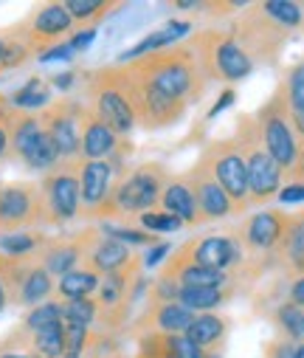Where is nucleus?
Returning <instances> with one entry per match:
<instances>
[{"label": "nucleus", "mask_w": 304, "mask_h": 358, "mask_svg": "<svg viewBox=\"0 0 304 358\" xmlns=\"http://www.w3.org/2000/svg\"><path fill=\"white\" fill-rule=\"evenodd\" d=\"M130 65L136 73H141L144 79H150L155 87H161L164 94H169L172 99L183 102L186 108L189 105H197L209 91V79L203 76L191 48L183 43L178 45H169L164 51H152V54H144L133 62H124Z\"/></svg>", "instance_id": "obj_1"}, {"label": "nucleus", "mask_w": 304, "mask_h": 358, "mask_svg": "<svg viewBox=\"0 0 304 358\" xmlns=\"http://www.w3.org/2000/svg\"><path fill=\"white\" fill-rule=\"evenodd\" d=\"M169 175L172 172L161 161H147V164H138V166L122 172L110 189L108 203L99 209L96 220L110 223L116 217L144 215V212L158 209L161 192H164V184L169 181Z\"/></svg>", "instance_id": "obj_2"}, {"label": "nucleus", "mask_w": 304, "mask_h": 358, "mask_svg": "<svg viewBox=\"0 0 304 358\" xmlns=\"http://www.w3.org/2000/svg\"><path fill=\"white\" fill-rule=\"evenodd\" d=\"M79 82H82V94L87 99L85 105L99 119H105L122 138H127L138 127L127 85H124L122 65H101L93 71H82Z\"/></svg>", "instance_id": "obj_3"}, {"label": "nucleus", "mask_w": 304, "mask_h": 358, "mask_svg": "<svg viewBox=\"0 0 304 358\" xmlns=\"http://www.w3.org/2000/svg\"><path fill=\"white\" fill-rule=\"evenodd\" d=\"M186 45L191 48L203 76L212 82L234 85L251 76L254 59L243 51V45L234 40L229 29H200L186 37Z\"/></svg>", "instance_id": "obj_4"}, {"label": "nucleus", "mask_w": 304, "mask_h": 358, "mask_svg": "<svg viewBox=\"0 0 304 358\" xmlns=\"http://www.w3.org/2000/svg\"><path fill=\"white\" fill-rule=\"evenodd\" d=\"M243 155H245V166H248V201L251 203H268L279 195L282 189V166L268 155V150L259 141L256 133V122L254 116H240L237 119V133H234Z\"/></svg>", "instance_id": "obj_5"}, {"label": "nucleus", "mask_w": 304, "mask_h": 358, "mask_svg": "<svg viewBox=\"0 0 304 358\" xmlns=\"http://www.w3.org/2000/svg\"><path fill=\"white\" fill-rule=\"evenodd\" d=\"M6 130H9L12 161H20L26 169L43 172V175L59 164V155L51 138L45 136L37 113H26L12 105V110L6 113Z\"/></svg>", "instance_id": "obj_6"}, {"label": "nucleus", "mask_w": 304, "mask_h": 358, "mask_svg": "<svg viewBox=\"0 0 304 358\" xmlns=\"http://www.w3.org/2000/svg\"><path fill=\"white\" fill-rule=\"evenodd\" d=\"M197 161L217 178V184L231 198L237 215H243L251 206V201H248V166H245V155H243L237 138L231 136V138L209 141L206 147L200 150Z\"/></svg>", "instance_id": "obj_7"}, {"label": "nucleus", "mask_w": 304, "mask_h": 358, "mask_svg": "<svg viewBox=\"0 0 304 358\" xmlns=\"http://www.w3.org/2000/svg\"><path fill=\"white\" fill-rule=\"evenodd\" d=\"M254 122H256V133H259L262 147L282 166V172L284 169H296L301 147H298V138H296V127L290 122V110H287L282 87L256 110Z\"/></svg>", "instance_id": "obj_8"}, {"label": "nucleus", "mask_w": 304, "mask_h": 358, "mask_svg": "<svg viewBox=\"0 0 304 358\" xmlns=\"http://www.w3.org/2000/svg\"><path fill=\"white\" fill-rule=\"evenodd\" d=\"M124 73V85L136 110V124L144 130H166L175 127L183 116H186V105L172 99L169 94H164L161 87H155L150 79H144L141 73H136L130 65H122Z\"/></svg>", "instance_id": "obj_9"}, {"label": "nucleus", "mask_w": 304, "mask_h": 358, "mask_svg": "<svg viewBox=\"0 0 304 358\" xmlns=\"http://www.w3.org/2000/svg\"><path fill=\"white\" fill-rule=\"evenodd\" d=\"M48 226L40 181H6L0 184V234Z\"/></svg>", "instance_id": "obj_10"}, {"label": "nucleus", "mask_w": 304, "mask_h": 358, "mask_svg": "<svg viewBox=\"0 0 304 358\" xmlns=\"http://www.w3.org/2000/svg\"><path fill=\"white\" fill-rule=\"evenodd\" d=\"M79 161H59L54 169H48L40 178V189H43V201H45L48 226H65V223L82 217Z\"/></svg>", "instance_id": "obj_11"}, {"label": "nucleus", "mask_w": 304, "mask_h": 358, "mask_svg": "<svg viewBox=\"0 0 304 358\" xmlns=\"http://www.w3.org/2000/svg\"><path fill=\"white\" fill-rule=\"evenodd\" d=\"M79 113H82V99H71V96L54 99L48 108L37 113L59 161H79Z\"/></svg>", "instance_id": "obj_12"}, {"label": "nucleus", "mask_w": 304, "mask_h": 358, "mask_svg": "<svg viewBox=\"0 0 304 358\" xmlns=\"http://www.w3.org/2000/svg\"><path fill=\"white\" fill-rule=\"evenodd\" d=\"M17 26H20L26 43H29L34 59L43 51H48L51 45L65 43L73 34V29H76L71 15H68V9H65V3H43L26 20H20Z\"/></svg>", "instance_id": "obj_13"}, {"label": "nucleus", "mask_w": 304, "mask_h": 358, "mask_svg": "<svg viewBox=\"0 0 304 358\" xmlns=\"http://www.w3.org/2000/svg\"><path fill=\"white\" fill-rule=\"evenodd\" d=\"M172 254L180 259L197 262L203 268H212V271H226V274H231L243 262V245L231 234L194 237V240H186L180 248H175Z\"/></svg>", "instance_id": "obj_14"}, {"label": "nucleus", "mask_w": 304, "mask_h": 358, "mask_svg": "<svg viewBox=\"0 0 304 358\" xmlns=\"http://www.w3.org/2000/svg\"><path fill=\"white\" fill-rule=\"evenodd\" d=\"M119 175H122L119 155H113L108 161H79V195H82V217L85 220H96L99 209L108 203L110 189Z\"/></svg>", "instance_id": "obj_15"}, {"label": "nucleus", "mask_w": 304, "mask_h": 358, "mask_svg": "<svg viewBox=\"0 0 304 358\" xmlns=\"http://www.w3.org/2000/svg\"><path fill=\"white\" fill-rule=\"evenodd\" d=\"M183 178H186V184H189V187H191V192H194L197 212H200L203 223L226 220V217L237 215V209H234L231 198L226 195V189L217 184V178H215L206 166H203L200 161H194V164L183 172Z\"/></svg>", "instance_id": "obj_16"}, {"label": "nucleus", "mask_w": 304, "mask_h": 358, "mask_svg": "<svg viewBox=\"0 0 304 358\" xmlns=\"http://www.w3.org/2000/svg\"><path fill=\"white\" fill-rule=\"evenodd\" d=\"M124 147H130V144H124V138L105 119H99L82 102V113H79V158L82 161H108Z\"/></svg>", "instance_id": "obj_17"}, {"label": "nucleus", "mask_w": 304, "mask_h": 358, "mask_svg": "<svg viewBox=\"0 0 304 358\" xmlns=\"http://www.w3.org/2000/svg\"><path fill=\"white\" fill-rule=\"evenodd\" d=\"M87 234H90V229H82V231H76L71 237H48L43 243V248L34 254V259L45 268L54 280H59V277L76 271V268L82 265Z\"/></svg>", "instance_id": "obj_18"}, {"label": "nucleus", "mask_w": 304, "mask_h": 358, "mask_svg": "<svg viewBox=\"0 0 304 358\" xmlns=\"http://www.w3.org/2000/svg\"><path fill=\"white\" fill-rule=\"evenodd\" d=\"M133 248L101 234L99 226H90V234H87V245H85V257H82V268H90L93 274L99 277H108V274H116L122 268H127V262L133 259Z\"/></svg>", "instance_id": "obj_19"}, {"label": "nucleus", "mask_w": 304, "mask_h": 358, "mask_svg": "<svg viewBox=\"0 0 304 358\" xmlns=\"http://www.w3.org/2000/svg\"><path fill=\"white\" fill-rule=\"evenodd\" d=\"M284 226H287V215L284 212H279V209H262L259 215H254V217H248L243 223L237 243L243 245V254L245 251L270 254V251L279 248L282 234H284Z\"/></svg>", "instance_id": "obj_20"}, {"label": "nucleus", "mask_w": 304, "mask_h": 358, "mask_svg": "<svg viewBox=\"0 0 304 358\" xmlns=\"http://www.w3.org/2000/svg\"><path fill=\"white\" fill-rule=\"evenodd\" d=\"M194 313L186 310L180 302H150V308L136 319L138 336L144 333H164V336H180L189 330Z\"/></svg>", "instance_id": "obj_21"}, {"label": "nucleus", "mask_w": 304, "mask_h": 358, "mask_svg": "<svg viewBox=\"0 0 304 358\" xmlns=\"http://www.w3.org/2000/svg\"><path fill=\"white\" fill-rule=\"evenodd\" d=\"M158 209L166 212V215H172V217H178L183 226H200L203 223V217L197 212L194 192L186 184L183 175H169V181L164 184V192H161Z\"/></svg>", "instance_id": "obj_22"}, {"label": "nucleus", "mask_w": 304, "mask_h": 358, "mask_svg": "<svg viewBox=\"0 0 304 358\" xmlns=\"http://www.w3.org/2000/svg\"><path fill=\"white\" fill-rule=\"evenodd\" d=\"M191 31H194V23H189V20H175V17H172V20L164 23L158 31L141 37L136 45H130L127 51H122L119 59H116V65H124V62H133V59H138V57H144V54H152V51H164V48H169V45H178V43H183Z\"/></svg>", "instance_id": "obj_23"}, {"label": "nucleus", "mask_w": 304, "mask_h": 358, "mask_svg": "<svg viewBox=\"0 0 304 358\" xmlns=\"http://www.w3.org/2000/svg\"><path fill=\"white\" fill-rule=\"evenodd\" d=\"M186 336L203 352H223L229 341V319L223 313H194Z\"/></svg>", "instance_id": "obj_24"}, {"label": "nucleus", "mask_w": 304, "mask_h": 358, "mask_svg": "<svg viewBox=\"0 0 304 358\" xmlns=\"http://www.w3.org/2000/svg\"><path fill=\"white\" fill-rule=\"evenodd\" d=\"M54 288H57V280L31 257L26 274H23V282L17 288V296H15V308H34V305L54 299Z\"/></svg>", "instance_id": "obj_25"}, {"label": "nucleus", "mask_w": 304, "mask_h": 358, "mask_svg": "<svg viewBox=\"0 0 304 358\" xmlns=\"http://www.w3.org/2000/svg\"><path fill=\"white\" fill-rule=\"evenodd\" d=\"M99 282L101 277L93 274L90 268H76V271L65 274L57 280V288H54V299L59 302H76V299H93L96 291H99Z\"/></svg>", "instance_id": "obj_26"}, {"label": "nucleus", "mask_w": 304, "mask_h": 358, "mask_svg": "<svg viewBox=\"0 0 304 358\" xmlns=\"http://www.w3.org/2000/svg\"><path fill=\"white\" fill-rule=\"evenodd\" d=\"M122 6L124 3H116V0H68L65 3L76 29H99L101 20L119 12Z\"/></svg>", "instance_id": "obj_27"}, {"label": "nucleus", "mask_w": 304, "mask_h": 358, "mask_svg": "<svg viewBox=\"0 0 304 358\" xmlns=\"http://www.w3.org/2000/svg\"><path fill=\"white\" fill-rule=\"evenodd\" d=\"M234 296V285H220V288H180L178 302L191 310V313H212L223 308Z\"/></svg>", "instance_id": "obj_28"}, {"label": "nucleus", "mask_w": 304, "mask_h": 358, "mask_svg": "<svg viewBox=\"0 0 304 358\" xmlns=\"http://www.w3.org/2000/svg\"><path fill=\"white\" fill-rule=\"evenodd\" d=\"M51 91H54V87L48 85V79H43V76H31L23 87H17L15 94H9V99H12V105H15L17 110L40 113L43 108H48V105L54 102Z\"/></svg>", "instance_id": "obj_29"}, {"label": "nucleus", "mask_w": 304, "mask_h": 358, "mask_svg": "<svg viewBox=\"0 0 304 358\" xmlns=\"http://www.w3.org/2000/svg\"><path fill=\"white\" fill-rule=\"evenodd\" d=\"M279 251L290 262L293 271H301L304 274V212L287 217V226H284Z\"/></svg>", "instance_id": "obj_30"}, {"label": "nucleus", "mask_w": 304, "mask_h": 358, "mask_svg": "<svg viewBox=\"0 0 304 358\" xmlns=\"http://www.w3.org/2000/svg\"><path fill=\"white\" fill-rule=\"evenodd\" d=\"M48 240V234H43L40 229H26V231H12V234H0V254L15 257V259H26L34 257L43 243Z\"/></svg>", "instance_id": "obj_31"}, {"label": "nucleus", "mask_w": 304, "mask_h": 358, "mask_svg": "<svg viewBox=\"0 0 304 358\" xmlns=\"http://www.w3.org/2000/svg\"><path fill=\"white\" fill-rule=\"evenodd\" d=\"M262 12L284 31H293L304 23V6L293 3V0H268V3H262Z\"/></svg>", "instance_id": "obj_32"}, {"label": "nucleus", "mask_w": 304, "mask_h": 358, "mask_svg": "<svg viewBox=\"0 0 304 358\" xmlns=\"http://www.w3.org/2000/svg\"><path fill=\"white\" fill-rule=\"evenodd\" d=\"M62 322V302L59 299H48L43 305H34L29 308V313L23 316V330L29 333H37V330H45L51 324H59Z\"/></svg>", "instance_id": "obj_33"}, {"label": "nucleus", "mask_w": 304, "mask_h": 358, "mask_svg": "<svg viewBox=\"0 0 304 358\" xmlns=\"http://www.w3.org/2000/svg\"><path fill=\"white\" fill-rule=\"evenodd\" d=\"M31 350L43 358H59L65 352V324L59 322V324L31 333Z\"/></svg>", "instance_id": "obj_34"}, {"label": "nucleus", "mask_w": 304, "mask_h": 358, "mask_svg": "<svg viewBox=\"0 0 304 358\" xmlns=\"http://www.w3.org/2000/svg\"><path fill=\"white\" fill-rule=\"evenodd\" d=\"M99 231L108 234V237H113V240H119V243H124V245H144V248H150V245L161 243L155 234H150V231H144V229L122 226V223H101Z\"/></svg>", "instance_id": "obj_35"}, {"label": "nucleus", "mask_w": 304, "mask_h": 358, "mask_svg": "<svg viewBox=\"0 0 304 358\" xmlns=\"http://www.w3.org/2000/svg\"><path fill=\"white\" fill-rule=\"evenodd\" d=\"M99 319V305L96 299H76V302H62V322L76 324V327H93Z\"/></svg>", "instance_id": "obj_36"}, {"label": "nucleus", "mask_w": 304, "mask_h": 358, "mask_svg": "<svg viewBox=\"0 0 304 358\" xmlns=\"http://www.w3.org/2000/svg\"><path fill=\"white\" fill-rule=\"evenodd\" d=\"M301 319H304V310L296 308V305H290V302H284V305H279L273 310V322L279 327V336L282 338H290V341L304 338L301 336Z\"/></svg>", "instance_id": "obj_37"}, {"label": "nucleus", "mask_w": 304, "mask_h": 358, "mask_svg": "<svg viewBox=\"0 0 304 358\" xmlns=\"http://www.w3.org/2000/svg\"><path fill=\"white\" fill-rule=\"evenodd\" d=\"M138 229H144V231H150V234L158 237V234H175V231H180L183 223L178 217L161 212V209H152V212L138 215Z\"/></svg>", "instance_id": "obj_38"}, {"label": "nucleus", "mask_w": 304, "mask_h": 358, "mask_svg": "<svg viewBox=\"0 0 304 358\" xmlns=\"http://www.w3.org/2000/svg\"><path fill=\"white\" fill-rule=\"evenodd\" d=\"M12 110V99L9 94H0V164L12 161V150H9V130H6V113Z\"/></svg>", "instance_id": "obj_39"}, {"label": "nucleus", "mask_w": 304, "mask_h": 358, "mask_svg": "<svg viewBox=\"0 0 304 358\" xmlns=\"http://www.w3.org/2000/svg\"><path fill=\"white\" fill-rule=\"evenodd\" d=\"M73 48L68 45V40L65 43H57V45H51L48 51H43L40 57H37V62H43V65H51V62H73Z\"/></svg>", "instance_id": "obj_40"}, {"label": "nucleus", "mask_w": 304, "mask_h": 358, "mask_svg": "<svg viewBox=\"0 0 304 358\" xmlns=\"http://www.w3.org/2000/svg\"><path fill=\"white\" fill-rule=\"evenodd\" d=\"M265 358H296V341L290 338H273L268 347H265Z\"/></svg>", "instance_id": "obj_41"}, {"label": "nucleus", "mask_w": 304, "mask_h": 358, "mask_svg": "<svg viewBox=\"0 0 304 358\" xmlns=\"http://www.w3.org/2000/svg\"><path fill=\"white\" fill-rule=\"evenodd\" d=\"M96 34H99V29H73V34L68 37V45L73 48V54H79V51H87V48L93 45Z\"/></svg>", "instance_id": "obj_42"}, {"label": "nucleus", "mask_w": 304, "mask_h": 358, "mask_svg": "<svg viewBox=\"0 0 304 358\" xmlns=\"http://www.w3.org/2000/svg\"><path fill=\"white\" fill-rule=\"evenodd\" d=\"M169 251H172V245L161 240V243H155V245L147 248V254L141 257V265H144V268H155V265H161V262L169 257Z\"/></svg>", "instance_id": "obj_43"}, {"label": "nucleus", "mask_w": 304, "mask_h": 358, "mask_svg": "<svg viewBox=\"0 0 304 358\" xmlns=\"http://www.w3.org/2000/svg\"><path fill=\"white\" fill-rule=\"evenodd\" d=\"M79 82V71H62V73H54V76H48V85L51 87H57V91H71V87Z\"/></svg>", "instance_id": "obj_44"}, {"label": "nucleus", "mask_w": 304, "mask_h": 358, "mask_svg": "<svg viewBox=\"0 0 304 358\" xmlns=\"http://www.w3.org/2000/svg\"><path fill=\"white\" fill-rule=\"evenodd\" d=\"M234 102H237V94H234V87H226V91H223V94L217 96V102L212 105V110L206 113V119H217V116H220L223 110H229V108H231Z\"/></svg>", "instance_id": "obj_45"}, {"label": "nucleus", "mask_w": 304, "mask_h": 358, "mask_svg": "<svg viewBox=\"0 0 304 358\" xmlns=\"http://www.w3.org/2000/svg\"><path fill=\"white\" fill-rule=\"evenodd\" d=\"M282 203H301L304 201V184L301 181H296V184H287V187H282L279 189V195H276Z\"/></svg>", "instance_id": "obj_46"}, {"label": "nucleus", "mask_w": 304, "mask_h": 358, "mask_svg": "<svg viewBox=\"0 0 304 358\" xmlns=\"http://www.w3.org/2000/svg\"><path fill=\"white\" fill-rule=\"evenodd\" d=\"M290 305H296V308H304V274L298 277V280H293V285H290V299H287Z\"/></svg>", "instance_id": "obj_47"}, {"label": "nucleus", "mask_w": 304, "mask_h": 358, "mask_svg": "<svg viewBox=\"0 0 304 358\" xmlns=\"http://www.w3.org/2000/svg\"><path fill=\"white\" fill-rule=\"evenodd\" d=\"M9 43H12V34H9V29H0V73H6V59H9Z\"/></svg>", "instance_id": "obj_48"}, {"label": "nucleus", "mask_w": 304, "mask_h": 358, "mask_svg": "<svg viewBox=\"0 0 304 358\" xmlns=\"http://www.w3.org/2000/svg\"><path fill=\"white\" fill-rule=\"evenodd\" d=\"M9 308V294H6V285H3V280H0V313H3Z\"/></svg>", "instance_id": "obj_49"}, {"label": "nucleus", "mask_w": 304, "mask_h": 358, "mask_svg": "<svg viewBox=\"0 0 304 358\" xmlns=\"http://www.w3.org/2000/svg\"><path fill=\"white\" fill-rule=\"evenodd\" d=\"M296 169H298V172L304 175V147L298 150V161H296Z\"/></svg>", "instance_id": "obj_50"}, {"label": "nucleus", "mask_w": 304, "mask_h": 358, "mask_svg": "<svg viewBox=\"0 0 304 358\" xmlns=\"http://www.w3.org/2000/svg\"><path fill=\"white\" fill-rule=\"evenodd\" d=\"M296 358H304V341H301V344H296Z\"/></svg>", "instance_id": "obj_51"}, {"label": "nucleus", "mask_w": 304, "mask_h": 358, "mask_svg": "<svg viewBox=\"0 0 304 358\" xmlns=\"http://www.w3.org/2000/svg\"><path fill=\"white\" fill-rule=\"evenodd\" d=\"M203 358H223V352H203Z\"/></svg>", "instance_id": "obj_52"}, {"label": "nucleus", "mask_w": 304, "mask_h": 358, "mask_svg": "<svg viewBox=\"0 0 304 358\" xmlns=\"http://www.w3.org/2000/svg\"><path fill=\"white\" fill-rule=\"evenodd\" d=\"M301 336H304V319H301Z\"/></svg>", "instance_id": "obj_53"}]
</instances>
